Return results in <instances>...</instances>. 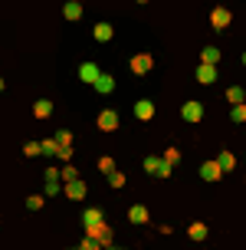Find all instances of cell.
<instances>
[{
    "label": "cell",
    "mask_w": 246,
    "mask_h": 250,
    "mask_svg": "<svg viewBox=\"0 0 246 250\" xmlns=\"http://www.w3.org/2000/svg\"><path fill=\"white\" fill-rule=\"evenodd\" d=\"M125 181H128V178H125L122 171H112V175H109V185L112 188H125Z\"/></svg>",
    "instance_id": "4316f807"
},
{
    "label": "cell",
    "mask_w": 246,
    "mask_h": 250,
    "mask_svg": "<svg viewBox=\"0 0 246 250\" xmlns=\"http://www.w3.org/2000/svg\"><path fill=\"white\" fill-rule=\"evenodd\" d=\"M181 115H184V122L197 125L200 119H204V105H200L197 99H190V102H184V105H181Z\"/></svg>",
    "instance_id": "277c9868"
},
{
    "label": "cell",
    "mask_w": 246,
    "mask_h": 250,
    "mask_svg": "<svg viewBox=\"0 0 246 250\" xmlns=\"http://www.w3.org/2000/svg\"><path fill=\"white\" fill-rule=\"evenodd\" d=\"M220 46H204V50H200V62H207V66H217V62H220Z\"/></svg>",
    "instance_id": "4fadbf2b"
},
{
    "label": "cell",
    "mask_w": 246,
    "mask_h": 250,
    "mask_svg": "<svg viewBox=\"0 0 246 250\" xmlns=\"http://www.w3.org/2000/svg\"><path fill=\"white\" fill-rule=\"evenodd\" d=\"M230 119H233V122H246V102L233 105V112H230Z\"/></svg>",
    "instance_id": "cb8c5ba5"
},
{
    "label": "cell",
    "mask_w": 246,
    "mask_h": 250,
    "mask_svg": "<svg viewBox=\"0 0 246 250\" xmlns=\"http://www.w3.org/2000/svg\"><path fill=\"white\" fill-rule=\"evenodd\" d=\"M145 171L154 178H171V165L164 162L161 155H151V158H145Z\"/></svg>",
    "instance_id": "6da1fadb"
},
{
    "label": "cell",
    "mask_w": 246,
    "mask_h": 250,
    "mask_svg": "<svg viewBox=\"0 0 246 250\" xmlns=\"http://www.w3.org/2000/svg\"><path fill=\"white\" fill-rule=\"evenodd\" d=\"M56 145H59V148H73V132H56Z\"/></svg>",
    "instance_id": "7402d4cb"
},
{
    "label": "cell",
    "mask_w": 246,
    "mask_h": 250,
    "mask_svg": "<svg viewBox=\"0 0 246 250\" xmlns=\"http://www.w3.org/2000/svg\"><path fill=\"white\" fill-rule=\"evenodd\" d=\"M98 66L95 62H82V66H79V79H82V83H89V86H95V79H98Z\"/></svg>",
    "instance_id": "8fae6325"
},
{
    "label": "cell",
    "mask_w": 246,
    "mask_h": 250,
    "mask_svg": "<svg viewBox=\"0 0 246 250\" xmlns=\"http://www.w3.org/2000/svg\"><path fill=\"white\" fill-rule=\"evenodd\" d=\"M92 33H95V40H98V43H109V40L115 37L112 23H95V30H92Z\"/></svg>",
    "instance_id": "e0dca14e"
},
{
    "label": "cell",
    "mask_w": 246,
    "mask_h": 250,
    "mask_svg": "<svg viewBox=\"0 0 246 250\" xmlns=\"http://www.w3.org/2000/svg\"><path fill=\"white\" fill-rule=\"evenodd\" d=\"M79 250H105V247H102V244H98V240L86 237V240H82V244H79Z\"/></svg>",
    "instance_id": "f546056e"
},
{
    "label": "cell",
    "mask_w": 246,
    "mask_h": 250,
    "mask_svg": "<svg viewBox=\"0 0 246 250\" xmlns=\"http://www.w3.org/2000/svg\"><path fill=\"white\" fill-rule=\"evenodd\" d=\"M112 89H115V79H112L109 73H102L95 79V92H102V96H105V92H112Z\"/></svg>",
    "instance_id": "ac0fdd59"
},
{
    "label": "cell",
    "mask_w": 246,
    "mask_h": 250,
    "mask_svg": "<svg viewBox=\"0 0 246 250\" xmlns=\"http://www.w3.org/2000/svg\"><path fill=\"white\" fill-rule=\"evenodd\" d=\"M243 66H246V53H243Z\"/></svg>",
    "instance_id": "e575fe53"
},
{
    "label": "cell",
    "mask_w": 246,
    "mask_h": 250,
    "mask_svg": "<svg viewBox=\"0 0 246 250\" xmlns=\"http://www.w3.org/2000/svg\"><path fill=\"white\" fill-rule=\"evenodd\" d=\"M151 66H154V56H151V53H135V56H132V73L135 76L151 73Z\"/></svg>",
    "instance_id": "3957f363"
},
{
    "label": "cell",
    "mask_w": 246,
    "mask_h": 250,
    "mask_svg": "<svg viewBox=\"0 0 246 250\" xmlns=\"http://www.w3.org/2000/svg\"><path fill=\"white\" fill-rule=\"evenodd\" d=\"M102 221H105V217H102V211H98V208H89V211L82 214V224H86V230H89V227H98Z\"/></svg>",
    "instance_id": "5bb4252c"
},
{
    "label": "cell",
    "mask_w": 246,
    "mask_h": 250,
    "mask_svg": "<svg viewBox=\"0 0 246 250\" xmlns=\"http://www.w3.org/2000/svg\"><path fill=\"white\" fill-rule=\"evenodd\" d=\"M56 158H59L62 165H69V162H73V148H59V155H56Z\"/></svg>",
    "instance_id": "1f68e13d"
},
{
    "label": "cell",
    "mask_w": 246,
    "mask_h": 250,
    "mask_svg": "<svg viewBox=\"0 0 246 250\" xmlns=\"http://www.w3.org/2000/svg\"><path fill=\"white\" fill-rule=\"evenodd\" d=\"M138 3H148V0H138Z\"/></svg>",
    "instance_id": "8d00e7d4"
},
{
    "label": "cell",
    "mask_w": 246,
    "mask_h": 250,
    "mask_svg": "<svg viewBox=\"0 0 246 250\" xmlns=\"http://www.w3.org/2000/svg\"><path fill=\"white\" fill-rule=\"evenodd\" d=\"M62 17H66V20H79V17H82V3H79V0H69V3L62 7Z\"/></svg>",
    "instance_id": "2e32d148"
},
{
    "label": "cell",
    "mask_w": 246,
    "mask_h": 250,
    "mask_svg": "<svg viewBox=\"0 0 246 250\" xmlns=\"http://www.w3.org/2000/svg\"><path fill=\"white\" fill-rule=\"evenodd\" d=\"M95 125L102 128V132H115V128H118V112H115V109H102L98 119H95Z\"/></svg>",
    "instance_id": "8992f818"
},
{
    "label": "cell",
    "mask_w": 246,
    "mask_h": 250,
    "mask_svg": "<svg viewBox=\"0 0 246 250\" xmlns=\"http://www.w3.org/2000/svg\"><path fill=\"white\" fill-rule=\"evenodd\" d=\"M230 23H233V13L227 10V7H213V10H210V26H213V30H227Z\"/></svg>",
    "instance_id": "7a4b0ae2"
},
{
    "label": "cell",
    "mask_w": 246,
    "mask_h": 250,
    "mask_svg": "<svg viewBox=\"0 0 246 250\" xmlns=\"http://www.w3.org/2000/svg\"><path fill=\"white\" fill-rule=\"evenodd\" d=\"M98 171H105V175H112V171H115V162H112L109 155H105V158H98Z\"/></svg>",
    "instance_id": "83f0119b"
},
{
    "label": "cell",
    "mask_w": 246,
    "mask_h": 250,
    "mask_svg": "<svg viewBox=\"0 0 246 250\" xmlns=\"http://www.w3.org/2000/svg\"><path fill=\"white\" fill-rule=\"evenodd\" d=\"M217 162H220L223 175H227V171H233V168H236V158H233V151H220V158H217Z\"/></svg>",
    "instance_id": "44dd1931"
},
{
    "label": "cell",
    "mask_w": 246,
    "mask_h": 250,
    "mask_svg": "<svg viewBox=\"0 0 246 250\" xmlns=\"http://www.w3.org/2000/svg\"><path fill=\"white\" fill-rule=\"evenodd\" d=\"M59 178H62V181H76V178H79V171H76L73 165H66V168L59 171Z\"/></svg>",
    "instance_id": "f1b7e54d"
},
{
    "label": "cell",
    "mask_w": 246,
    "mask_h": 250,
    "mask_svg": "<svg viewBox=\"0 0 246 250\" xmlns=\"http://www.w3.org/2000/svg\"><path fill=\"white\" fill-rule=\"evenodd\" d=\"M200 178H204V181H220V178H223L220 162H204V165H200Z\"/></svg>",
    "instance_id": "9c48e42d"
},
{
    "label": "cell",
    "mask_w": 246,
    "mask_h": 250,
    "mask_svg": "<svg viewBox=\"0 0 246 250\" xmlns=\"http://www.w3.org/2000/svg\"><path fill=\"white\" fill-rule=\"evenodd\" d=\"M161 158H164L168 165H174V162H181V151H177V148H168L164 155H161Z\"/></svg>",
    "instance_id": "4dcf8cb0"
},
{
    "label": "cell",
    "mask_w": 246,
    "mask_h": 250,
    "mask_svg": "<svg viewBox=\"0 0 246 250\" xmlns=\"http://www.w3.org/2000/svg\"><path fill=\"white\" fill-rule=\"evenodd\" d=\"M187 234H190V240H207V224H204V221H194V224L187 227Z\"/></svg>",
    "instance_id": "9a60e30c"
},
{
    "label": "cell",
    "mask_w": 246,
    "mask_h": 250,
    "mask_svg": "<svg viewBox=\"0 0 246 250\" xmlns=\"http://www.w3.org/2000/svg\"><path fill=\"white\" fill-rule=\"evenodd\" d=\"M135 119H138V122H151V119H154V102H151V99L135 102Z\"/></svg>",
    "instance_id": "ba28073f"
},
{
    "label": "cell",
    "mask_w": 246,
    "mask_h": 250,
    "mask_svg": "<svg viewBox=\"0 0 246 250\" xmlns=\"http://www.w3.org/2000/svg\"><path fill=\"white\" fill-rule=\"evenodd\" d=\"M33 115H37V119H49V115H53V102H49V99H39L37 105H33Z\"/></svg>",
    "instance_id": "d6986e66"
},
{
    "label": "cell",
    "mask_w": 246,
    "mask_h": 250,
    "mask_svg": "<svg viewBox=\"0 0 246 250\" xmlns=\"http://www.w3.org/2000/svg\"><path fill=\"white\" fill-rule=\"evenodd\" d=\"M86 237L98 240L102 247H112V227L105 224V221H102V224H98V227H89V230H86Z\"/></svg>",
    "instance_id": "5b68a950"
},
{
    "label": "cell",
    "mask_w": 246,
    "mask_h": 250,
    "mask_svg": "<svg viewBox=\"0 0 246 250\" xmlns=\"http://www.w3.org/2000/svg\"><path fill=\"white\" fill-rule=\"evenodd\" d=\"M217 73H220L217 66H207V62H200V66H197V83H200V86H210V83H217Z\"/></svg>",
    "instance_id": "52a82bcc"
},
{
    "label": "cell",
    "mask_w": 246,
    "mask_h": 250,
    "mask_svg": "<svg viewBox=\"0 0 246 250\" xmlns=\"http://www.w3.org/2000/svg\"><path fill=\"white\" fill-rule=\"evenodd\" d=\"M128 221L132 224H148V208L145 204H132L128 208Z\"/></svg>",
    "instance_id": "7c38bea8"
},
{
    "label": "cell",
    "mask_w": 246,
    "mask_h": 250,
    "mask_svg": "<svg viewBox=\"0 0 246 250\" xmlns=\"http://www.w3.org/2000/svg\"><path fill=\"white\" fill-rule=\"evenodd\" d=\"M43 145V155H59V145H56V138H46V142H39Z\"/></svg>",
    "instance_id": "d4e9b609"
},
{
    "label": "cell",
    "mask_w": 246,
    "mask_h": 250,
    "mask_svg": "<svg viewBox=\"0 0 246 250\" xmlns=\"http://www.w3.org/2000/svg\"><path fill=\"white\" fill-rule=\"evenodd\" d=\"M66 198H69V201H82V198H86V181H82V178L66 181Z\"/></svg>",
    "instance_id": "30bf717a"
},
{
    "label": "cell",
    "mask_w": 246,
    "mask_h": 250,
    "mask_svg": "<svg viewBox=\"0 0 246 250\" xmlns=\"http://www.w3.org/2000/svg\"><path fill=\"white\" fill-rule=\"evenodd\" d=\"M23 155H26V158H37V155H43V145H39V142H26Z\"/></svg>",
    "instance_id": "603a6c76"
},
{
    "label": "cell",
    "mask_w": 246,
    "mask_h": 250,
    "mask_svg": "<svg viewBox=\"0 0 246 250\" xmlns=\"http://www.w3.org/2000/svg\"><path fill=\"white\" fill-rule=\"evenodd\" d=\"M0 92H3V79H0Z\"/></svg>",
    "instance_id": "836d02e7"
},
{
    "label": "cell",
    "mask_w": 246,
    "mask_h": 250,
    "mask_svg": "<svg viewBox=\"0 0 246 250\" xmlns=\"http://www.w3.org/2000/svg\"><path fill=\"white\" fill-rule=\"evenodd\" d=\"M243 99H246L243 86H230V89H227V102H230V105H240Z\"/></svg>",
    "instance_id": "ffe728a7"
},
{
    "label": "cell",
    "mask_w": 246,
    "mask_h": 250,
    "mask_svg": "<svg viewBox=\"0 0 246 250\" xmlns=\"http://www.w3.org/2000/svg\"><path fill=\"white\" fill-rule=\"evenodd\" d=\"M105 250H118V247H105Z\"/></svg>",
    "instance_id": "d590c367"
},
{
    "label": "cell",
    "mask_w": 246,
    "mask_h": 250,
    "mask_svg": "<svg viewBox=\"0 0 246 250\" xmlns=\"http://www.w3.org/2000/svg\"><path fill=\"white\" fill-rule=\"evenodd\" d=\"M46 181H59V168H46Z\"/></svg>",
    "instance_id": "d6a6232c"
},
{
    "label": "cell",
    "mask_w": 246,
    "mask_h": 250,
    "mask_svg": "<svg viewBox=\"0 0 246 250\" xmlns=\"http://www.w3.org/2000/svg\"><path fill=\"white\" fill-rule=\"evenodd\" d=\"M43 204H46V201H43V194H30V198H26V208H30V211H39Z\"/></svg>",
    "instance_id": "484cf974"
}]
</instances>
